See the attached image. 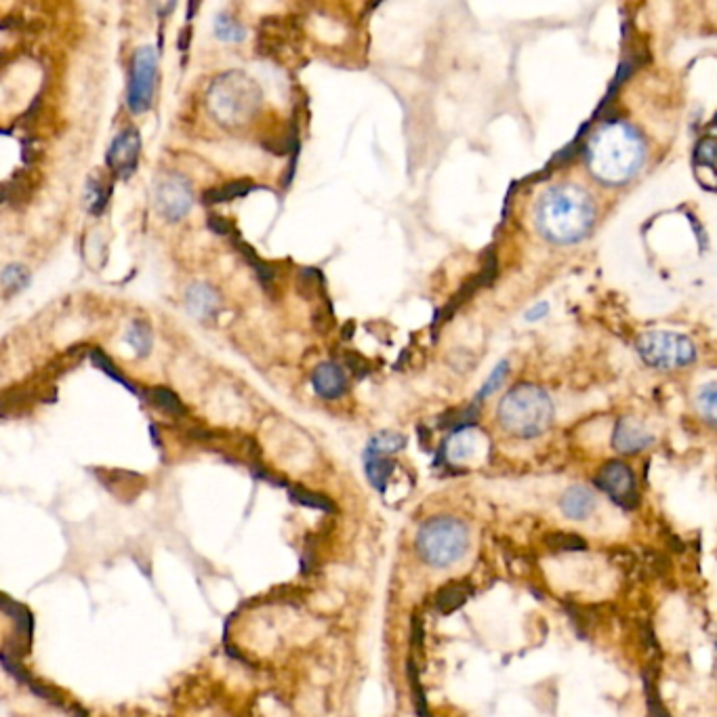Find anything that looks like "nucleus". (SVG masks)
I'll list each match as a JSON object with an SVG mask.
<instances>
[{"label":"nucleus","instance_id":"f257e3e1","mask_svg":"<svg viewBox=\"0 0 717 717\" xmlns=\"http://www.w3.org/2000/svg\"><path fill=\"white\" fill-rule=\"evenodd\" d=\"M585 162L593 179L604 186H625L644 167L646 141L627 122L610 120L589 135Z\"/></svg>","mask_w":717,"mask_h":717},{"label":"nucleus","instance_id":"f03ea898","mask_svg":"<svg viewBox=\"0 0 717 717\" xmlns=\"http://www.w3.org/2000/svg\"><path fill=\"white\" fill-rule=\"evenodd\" d=\"M596 202L577 183H556L543 192L537 204V228L556 244H572L585 238L596 223Z\"/></svg>","mask_w":717,"mask_h":717},{"label":"nucleus","instance_id":"7ed1b4c3","mask_svg":"<svg viewBox=\"0 0 717 717\" xmlns=\"http://www.w3.org/2000/svg\"><path fill=\"white\" fill-rule=\"evenodd\" d=\"M497 417L509 436L522 440L539 438L553 421V404L541 387L522 383L503 396Z\"/></svg>","mask_w":717,"mask_h":717},{"label":"nucleus","instance_id":"20e7f679","mask_svg":"<svg viewBox=\"0 0 717 717\" xmlns=\"http://www.w3.org/2000/svg\"><path fill=\"white\" fill-rule=\"evenodd\" d=\"M415 547L419 558L434 568H448L469 549V528L453 516H436L421 524Z\"/></svg>","mask_w":717,"mask_h":717},{"label":"nucleus","instance_id":"39448f33","mask_svg":"<svg viewBox=\"0 0 717 717\" xmlns=\"http://www.w3.org/2000/svg\"><path fill=\"white\" fill-rule=\"evenodd\" d=\"M261 104V91L255 80L242 72L223 74L215 80L209 93V108L213 116L228 127H240L249 122Z\"/></svg>","mask_w":717,"mask_h":717},{"label":"nucleus","instance_id":"423d86ee","mask_svg":"<svg viewBox=\"0 0 717 717\" xmlns=\"http://www.w3.org/2000/svg\"><path fill=\"white\" fill-rule=\"evenodd\" d=\"M635 347H638L642 360L659 371H678L696 358L694 343L686 335L671 331L642 333L635 341Z\"/></svg>","mask_w":717,"mask_h":717},{"label":"nucleus","instance_id":"0eeeda50","mask_svg":"<svg viewBox=\"0 0 717 717\" xmlns=\"http://www.w3.org/2000/svg\"><path fill=\"white\" fill-rule=\"evenodd\" d=\"M158 74V55L154 47H141L133 55V68L129 80V110L133 114H143L150 110L154 99Z\"/></svg>","mask_w":717,"mask_h":717},{"label":"nucleus","instance_id":"6e6552de","mask_svg":"<svg viewBox=\"0 0 717 717\" xmlns=\"http://www.w3.org/2000/svg\"><path fill=\"white\" fill-rule=\"evenodd\" d=\"M596 486L608 495L612 503L623 509H635L640 503L638 480H635L631 467L623 461H608L602 465L596 476Z\"/></svg>","mask_w":717,"mask_h":717},{"label":"nucleus","instance_id":"1a4fd4ad","mask_svg":"<svg viewBox=\"0 0 717 717\" xmlns=\"http://www.w3.org/2000/svg\"><path fill=\"white\" fill-rule=\"evenodd\" d=\"M156 209L169 221H179L186 217L194 204V192L190 181L179 173H167L156 183Z\"/></svg>","mask_w":717,"mask_h":717},{"label":"nucleus","instance_id":"9d476101","mask_svg":"<svg viewBox=\"0 0 717 717\" xmlns=\"http://www.w3.org/2000/svg\"><path fill=\"white\" fill-rule=\"evenodd\" d=\"M488 453V438L476 427H459L444 446V457L453 465H467Z\"/></svg>","mask_w":717,"mask_h":717},{"label":"nucleus","instance_id":"9b49d317","mask_svg":"<svg viewBox=\"0 0 717 717\" xmlns=\"http://www.w3.org/2000/svg\"><path fill=\"white\" fill-rule=\"evenodd\" d=\"M139 150H141V139L137 129H125L112 141L106 160L116 177L129 179L137 171Z\"/></svg>","mask_w":717,"mask_h":717},{"label":"nucleus","instance_id":"f8f14e48","mask_svg":"<svg viewBox=\"0 0 717 717\" xmlns=\"http://www.w3.org/2000/svg\"><path fill=\"white\" fill-rule=\"evenodd\" d=\"M652 442H654L652 434L640 421H635V419L625 417L617 423V427H614L612 446L623 455L642 453V450H646Z\"/></svg>","mask_w":717,"mask_h":717},{"label":"nucleus","instance_id":"ddd939ff","mask_svg":"<svg viewBox=\"0 0 717 717\" xmlns=\"http://www.w3.org/2000/svg\"><path fill=\"white\" fill-rule=\"evenodd\" d=\"M312 383L316 387V392L326 400H337L347 392L345 373L333 362L320 364L312 375Z\"/></svg>","mask_w":717,"mask_h":717},{"label":"nucleus","instance_id":"4468645a","mask_svg":"<svg viewBox=\"0 0 717 717\" xmlns=\"http://www.w3.org/2000/svg\"><path fill=\"white\" fill-rule=\"evenodd\" d=\"M560 507L568 520H587L596 509V497L587 486H572L562 495Z\"/></svg>","mask_w":717,"mask_h":717},{"label":"nucleus","instance_id":"2eb2a0df","mask_svg":"<svg viewBox=\"0 0 717 717\" xmlns=\"http://www.w3.org/2000/svg\"><path fill=\"white\" fill-rule=\"evenodd\" d=\"M186 301H188V310L200 320L211 318L217 312V305H219L217 293L207 284L190 286L186 293Z\"/></svg>","mask_w":717,"mask_h":717},{"label":"nucleus","instance_id":"dca6fc26","mask_svg":"<svg viewBox=\"0 0 717 717\" xmlns=\"http://www.w3.org/2000/svg\"><path fill=\"white\" fill-rule=\"evenodd\" d=\"M257 186L251 181V179H238V181H230L225 183V186H219V188H213V190H207L204 192V204H219V202H228V200H234V198H242L247 196L249 192H253Z\"/></svg>","mask_w":717,"mask_h":717},{"label":"nucleus","instance_id":"f3484780","mask_svg":"<svg viewBox=\"0 0 717 717\" xmlns=\"http://www.w3.org/2000/svg\"><path fill=\"white\" fill-rule=\"evenodd\" d=\"M394 461L387 459L385 455L375 453V450L366 448V476L377 490H383L389 476H392Z\"/></svg>","mask_w":717,"mask_h":717},{"label":"nucleus","instance_id":"a211bd4d","mask_svg":"<svg viewBox=\"0 0 717 717\" xmlns=\"http://www.w3.org/2000/svg\"><path fill=\"white\" fill-rule=\"evenodd\" d=\"M471 596V587L467 583H453V585H446L438 591L436 596V608L442 612V614H450L453 610L461 608L467 598Z\"/></svg>","mask_w":717,"mask_h":717},{"label":"nucleus","instance_id":"6ab92c4d","mask_svg":"<svg viewBox=\"0 0 717 717\" xmlns=\"http://www.w3.org/2000/svg\"><path fill=\"white\" fill-rule=\"evenodd\" d=\"M150 400L154 402L156 408H160V411H165L169 415H175V417L186 415V406H183L181 400L177 398V394L171 392V389H167V387H154L150 392Z\"/></svg>","mask_w":717,"mask_h":717},{"label":"nucleus","instance_id":"aec40b11","mask_svg":"<svg viewBox=\"0 0 717 717\" xmlns=\"http://www.w3.org/2000/svg\"><path fill=\"white\" fill-rule=\"evenodd\" d=\"M127 341L135 347V352L139 354V358H146L150 354V347H152L150 326L143 320H133L131 329L127 333Z\"/></svg>","mask_w":717,"mask_h":717},{"label":"nucleus","instance_id":"412c9836","mask_svg":"<svg viewBox=\"0 0 717 717\" xmlns=\"http://www.w3.org/2000/svg\"><path fill=\"white\" fill-rule=\"evenodd\" d=\"M108 198H110V190L104 186V181L91 177L87 181V192H85V202H87L89 213L99 215L101 211L106 209Z\"/></svg>","mask_w":717,"mask_h":717},{"label":"nucleus","instance_id":"4be33fe9","mask_svg":"<svg viewBox=\"0 0 717 717\" xmlns=\"http://www.w3.org/2000/svg\"><path fill=\"white\" fill-rule=\"evenodd\" d=\"M215 34L221 40H228V43H240V40L247 38V30L240 26V22L228 13H221L215 17Z\"/></svg>","mask_w":717,"mask_h":717},{"label":"nucleus","instance_id":"5701e85b","mask_svg":"<svg viewBox=\"0 0 717 717\" xmlns=\"http://www.w3.org/2000/svg\"><path fill=\"white\" fill-rule=\"evenodd\" d=\"M234 244L238 247V251H240L244 257H247V261L253 265V270L257 272L259 280H261L263 284L272 286L274 276H276V272L272 270V265H270V263H265L263 259H259V257H257V253H255V249H251L249 244H247V242H242L240 238H236V240H234Z\"/></svg>","mask_w":717,"mask_h":717},{"label":"nucleus","instance_id":"b1692460","mask_svg":"<svg viewBox=\"0 0 717 717\" xmlns=\"http://www.w3.org/2000/svg\"><path fill=\"white\" fill-rule=\"evenodd\" d=\"M91 360H93V364L97 366V368H101V371H104L108 377H112L114 381H118L120 385H125L127 389H129V392L131 394H135V396H139V389L125 377V375H122L120 371H118V368L114 366V362L104 354V352H99V350H93L91 352Z\"/></svg>","mask_w":717,"mask_h":717},{"label":"nucleus","instance_id":"393cba45","mask_svg":"<svg viewBox=\"0 0 717 717\" xmlns=\"http://www.w3.org/2000/svg\"><path fill=\"white\" fill-rule=\"evenodd\" d=\"M28 282H30V272L24 268V265H7L3 270V286L7 295L26 289Z\"/></svg>","mask_w":717,"mask_h":717},{"label":"nucleus","instance_id":"a878e982","mask_svg":"<svg viewBox=\"0 0 717 717\" xmlns=\"http://www.w3.org/2000/svg\"><path fill=\"white\" fill-rule=\"evenodd\" d=\"M696 404H699V411L701 415L717 427V383H711V385H705L701 389L699 398H696Z\"/></svg>","mask_w":717,"mask_h":717},{"label":"nucleus","instance_id":"bb28decb","mask_svg":"<svg viewBox=\"0 0 717 717\" xmlns=\"http://www.w3.org/2000/svg\"><path fill=\"white\" fill-rule=\"evenodd\" d=\"M404 444H406V438L392 434V432H383L371 440L368 450H375V453H379V455H392V453H396V450L404 448Z\"/></svg>","mask_w":717,"mask_h":717},{"label":"nucleus","instance_id":"cd10ccee","mask_svg":"<svg viewBox=\"0 0 717 717\" xmlns=\"http://www.w3.org/2000/svg\"><path fill=\"white\" fill-rule=\"evenodd\" d=\"M547 545L556 551H579L585 549V541L577 535H564V532H553L547 537Z\"/></svg>","mask_w":717,"mask_h":717},{"label":"nucleus","instance_id":"c85d7f7f","mask_svg":"<svg viewBox=\"0 0 717 717\" xmlns=\"http://www.w3.org/2000/svg\"><path fill=\"white\" fill-rule=\"evenodd\" d=\"M646 707H648V717H669L661 701L659 688L652 678H646Z\"/></svg>","mask_w":717,"mask_h":717},{"label":"nucleus","instance_id":"c756f323","mask_svg":"<svg viewBox=\"0 0 717 717\" xmlns=\"http://www.w3.org/2000/svg\"><path fill=\"white\" fill-rule=\"evenodd\" d=\"M291 497H293L297 503H301V505L324 509V511H333V505H331L329 501H326L324 497L314 495V493H307V490H303V488H291Z\"/></svg>","mask_w":717,"mask_h":717},{"label":"nucleus","instance_id":"7c9ffc66","mask_svg":"<svg viewBox=\"0 0 717 717\" xmlns=\"http://www.w3.org/2000/svg\"><path fill=\"white\" fill-rule=\"evenodd\" d=\"M507 368H509V364H507V362H501V364L495 368V371L490 373V377L486 379V383H484V387H482L480 398L490 396V394L495 392V389H499V387H501V383H503V381H505V377H507Z\"/></svg>","mask_w":717,"mask_h":717},{"label":"nucleus","instance_id":"2f4dec72","mask_svg":"<svg viewBox=\"0 0 717 717\" xmlns=\"http://www.w3.org/2000/svg\"><path fill=\"white\" fill-rule=\"evenodd\" d=\"M696 152H699V160L703 165L717 169V139H703Z\"/></svg>","mask_w":717,"mask_h":717},{"label":"nucleus","instance_id":"473e14b6","mask_svg":"<svg viewBox=\"0 0 717 717\" xmlns=\"http://www.w3.org/2000/svg\"><path fill=\"white\" fill-rule=\"evenodd\" d=\"M209 228L219 234V236H228V234H234V225L225 219V217H219V215H209Z\"/></svg>","mask_w":717,"mask_h":717},{"label":"nucleus","instance_id":"72a5a7b5","mask_svg":"<svg viewBox=\"0 0 717 717\" xmlns=\"http://www.w3.org/2000/svg\"><path fill=\"white\" fill-rule=\"evenodd\" d=\"M345 360H347V366L354 368V373H356L358 377H364V375L371 373V368H368V364H366L358 354H347Z\"/></svg>","mask_w":717,"mask_h":717},{"label":"nucleus","instance_id":"f704fd0d","mask_svg":"<svg viewBox=\"0 0 717 717\" xmlns=\"http://www.w3.org/2000/svg\"><path fill=\"white\" fill-rule=\"evenodd\" d=\"M547 312H549V305H547V303H537V305L532 307V310L526 314V318H528V320H539V318H543Z\"/></svg>","mask_w":717,"mask_h":717}]
</instances>
